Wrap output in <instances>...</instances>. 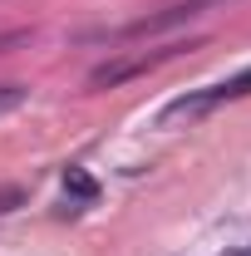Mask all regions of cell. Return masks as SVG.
I'll list each match as a JSON object with an SVG mask.
<instances>
[{
  "label": "cell",
  "mask_w": 251,
  "mask_h": 256,
  "mask_svg": "<svg viewBox=\"0 0 251 256\" xmlns=\"http://www.w3.org/2000/svg\"><path fill=\"white\" fill-rule=\"evenodd\" d=\"M192 15H197V5H192V0H182V5H168L162 15H143V20H133V25H124V40H143V34L172 30V25H188Z\"/></svg>",
  "instance_id": "obj_1"
},
{
  "label": "cell",
  "mask_w": 251,
  "mask_h": 256,
  "mask_svg": "<svg viewBox=\"0 0 251 256\" xmlns=\"http://www.w3.org/2000/svg\"><path fill=\"white\" fill-rule=\"evenodd\" d=\"M172 50H162V54H153V60H124V64H98L94 74H89V84L94 89H104V84H124V79H133V74H143L148 64H158V60H168Z\"/></svg>",
  "instance_id": "obj_2"
},
{
  "label": "cell",
  "mask_w": 251,
  "mask_h": 256,
  "mask_svg": "<svg viewBox=\"0 0 251 256\" xmlns=\"http://www.w3.org/2000/svg\"><path fill=\"white\" fill-rule=\"evenodd\" d=\"M64 192H74L79 202H94V197H98V182L89 178V172H79V168H69V172H64Z\"/></svg>",
  "instance_id": "obj_3"
},
{
  "label": "cell",
  "mask_w": 251,
  "mask_h": 256,
  "mask_svg": "<svg viewBox=\"0 0 251 256\" xmlns=\"http://www.w3.org/2000/svg\"><path fill=\"white\" fill-rule=\"evenodd\" d=\"M25 98H30V89H25V84H0V118H5V114H15Z\"/></svg>",
  "instance_id": "obj_4"
},
{
  "label": "cell",
  "mask_w": 251,
  "mask_h": 256,
  "mask_svg": "<svg viewBox=\"0 0 251 256\" xmlns=\"http://www.w3.org/2000/svg\"><path fill=\"white\" fill-rule=\"evenodd\" d=\"M217 94H222V98H242V94H251V69H242L236 79H226V84H217Z\"/></svg>",
  "instance_id": "obj_5"
},
{
  "label": "cell",
  "mask_w": 251,
  "mask_h": 256,
  "mask_svg": "<svg viewBox=\"0 0 251 256\" xmlns=\"http://www.w3.org/2000/svg\"><path fill=\"white\" fill-rule=\"evenodd\" d=\"M236 256H251V252H236Z\"/></svg>",
  "instance_id": "obj_6"
},
{
  "label": "cell",
  "mask_w": 251,
  "mask_h": 256,
  "mask_svg": "<svg viewBox=\"0 0 251 256\" xmlns=\"http://www.w3.org/2000/svg\"><path fill=\"white\" fill-rule=\"evenodd\" d=\"M192 5H202V0H192Z\"/></svg>",
  "instance_id": "obj_7"
}]
</instances>
